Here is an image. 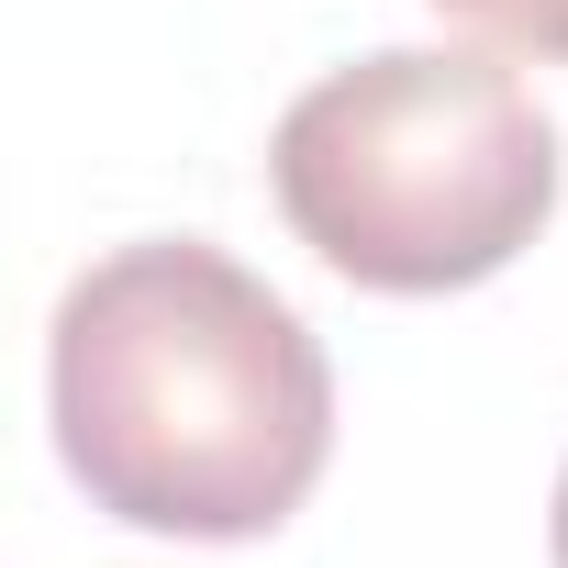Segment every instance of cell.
Wrapping results in <instances>:
<instances>
[{
	"label": "cell",
	"instance_id": "obj_4",
	"mask_svg": "<svg viewBox=\"0 0 568 568\" xmlns=\"http://www.w3.org/2000/svg\"><path fill=\"white\" fill-rule=\"evenodd\" d=\"M546 546H557V568H568V468H557V513H546Z\"/></svg>",
	"mask_w": 568,
	"mask_h": 568
},
{
	"label": "cell",
	"instance_id": "obj_3",
	"mask_svg": "<svg viewBox=\"0 0 568 568\" xmlns=\"http://www.w3.org/2000/svg\"><path fill=\"white\" fill-rule=\"evenodd\" d=\"M435 12L479 23V34L513 45V57H557V68H568V0H435Z\"/></svg>",
	"mask_w": 568,
	"mask_h": 568
},
{
	"label": "cell",
	"instance_id": "obj_2",
	"mask_svg": "<svg viewBox=\"0 0 568 568\" xmlns=\"http://www.w3.org/2000/svg\"><path fill=\"white\" fill-rule=\"evenodd\" d=\"M546 101L468 45H390L313 79L267 134V201L335 278L446 302L501 278L557 212Z\"/></svg>",
	"mask_w": 568,
	"mask_h": 568
},
{
	"label": "cell",
	"instance_id": "obj_1",
	"mask_svg": "<svg viewBox=\"0 0 568 568\" xmlns=\"http://www.w3.org/2000/svg\"><path fill=\"white\" fill-rule=\"evenodd\" d=\"M45 413L90 513L179 546L278 535L335 457L324 335L201 234H145L68 278Z\"/></svg>",
	"mask_w": 568,
	"mask_h": 568
}]
</instances>
